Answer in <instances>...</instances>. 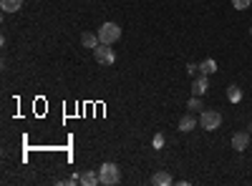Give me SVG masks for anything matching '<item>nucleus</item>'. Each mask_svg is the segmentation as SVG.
I'll use <instances>...</instances> for the list:
<instances>
[{"mask_svg":"<svg viewBox=\"0 0 252 186\" xmlns=\"http://www.w3.org/2000/svg\"><path fill=\"white\" fill-rule=\"evenodd\" d=\"M98 176H101V184L103 186H116L121 181V171H119L116 163H111V161L101 163V166H98Z\"/></svg>","mask_w":252,"mask_h":186,"instance_id":"1","label":"nucleus"},{"mask_svg":"<svg viewBox=\"0 0 252 186\" xmlns=\"http://www.w3.org/2000/svg\"><path fill=\"white\" fill-rule=\"evenodd\" d=\"M250 35H252V28H250Z\"/></svg>","mask_w":252,"mask_h":186,"instance_id":"19","label":"nucleus"},{"mask_svg":"<svg viewBox=\"0 0 252 186\" xmlns=\"http://www.w3.org/2000/svg\"><path fill=\"white\" fill-rule=\"evenodd\" d=\"M187 73H189V76L194 78V76L199 73V66H197V63H189V66H187Z\"/></svg>","mask_w":252,"mask_h":186,"instance_id":"17","label":"nucleus"},{"mask_svg":"<svg viewBox=\"0 0 252 186\" xmlns=\"http://www.w3.org/2000/svg\"><path fill=\"white\" fill-rule=\"evenodd\" d=\"M152 184L154 186H169V184H174V179H172V174H166V171H157L152 176Z\"/></svg>","mask_w":252,"mask_h":186,"instance_id":"8","label":"nucleus"},{"mask_svg":"<svg viewBox=\"0 0 252 186\" xmlns=\"http://www.w3.org/2000/svg\"><path fill=\"white\" fill-rule=\"evenodd\" d=\"M0 8H3L5 13H18L20 8H23V0H0Z\"/></svg>","mask_w":252,"mask_h":186,"instance_id":"12","label":"nucleus"},{"mask_svg":"<svg viewBox=\"0 0 252 186\" xmlns=\"http://www.w3.org/2000/svg\"><path fill=\"white\" fill-rule=\"evenodd\" d=\"M94 55H96V63H101V66H114V63H116V53H114V48L106 46V43H98V46L94 48Z\"/></svg>","mask_w":252,"mask_h":186,"instance_id":"4","label":"nucleus"},{"mask_svg":"<svg viewBox=\"0 0 252 186\" xmlns=\"http://www.w3.org/2000/svg\"><path fill=\"white\" fill-rule=\"evenodd\" d=\"M250 146V131H237L232 136V149L235 151H245Z\"/></svg>","mask_w":252,"mask_h":186,"instance_id":"6","label":"nucleus"},{"mask_svg":"<svg viewBox=\"0 0 252 186\" xmlns=\"http://www.w3.org/2000/svg\"><path fill=\"white\" fill-rule=\"evenodd\" d=\"M199 73H204V76L217 73V60H215V58H204L202 63H199Z\"/></svg>","mask_w":252,"mask_h":186,"instance_id":"9","label":"nucleus"},{"mask_svg":"<svg viewBox=\"0 0 252 186\" xmlns=\"http://www.w3.org/2000/svg\"><path fill=\"white\" fill-rule=\"evenodd\" d=\"M207 88H209V76L197 73V76H194V80H192V93H194V96H204V93H207Z\"/></svg>","mask_w":252,"mask_h":186,"instance_id":"5","label":"nucleus"},{"mask_svg":"<svg viewBox=\"0 0 252 186\" xmlns=\"http://www.w3.org/2000/svg\"><path fill=\"white\" fill-rule=\"evenodd\" d=\"M194 129H197V118H194V116L187 113V116L179 118V131H182V133H189V131H194Z\"/></svg>","mask_w":252,"mask_h":186,"instance_id":"7","label":"nucleus"},{"mask_svg":"<svg viewBox=\"0 0 252 186\" xmlns=\"http://www.w3.org/2000/svg\"><path fill=\"white\" fill-rule=\"evenodd\" d=\"M242 96H245V93H242V88H240L237 83L227 88V101H229V103H240V101H242Z\"/></svg>","mask_w":252,"mask_h":186,"instance_id":"13","label":"nucleus"},{"mask_svg":"<svg viewBox=\"0 0 252 186\" xmlns=\"http://www.w3.org/2000/svg\"><path fill=\"white\" fill-rule=\"evenodd\" d=\"M187 108H189V111H199V113H202V108H204V103H202V96H192V98H189Z\"/></svg>","mask_w":252,"mask_h":186,"instance_id":"14","label":"nucleus"},{"mask_svg":"<svg viewBox=\"0 0 252 186\" xmlns=\"http://www.w3.org/2000/svg\"><path fill=\"white\" fill-rule=\"evenodd\" d=\"M232 5H235L237 10H247V8L252 5V0H232Z\"/></svg>","mask_w":252,"mask_h":186,"instance_id":"16","label":"nucleus"},{"mask_svg":"<svg viewBox=\"0 0 252 186\" xmlns=\"http://www.w3.org/2000/svg\"><path fill=\"white\" fill-rule=\"evenodd\" d=\"M119 38H121V28H119L116 23H103V26L98 28V40H101V43L114 46Z\"/></svg>","mask_w":252,"mask_h":186,"instance_id":"2","label":"nucleus"},{"mask_svg":"<svg viewBox=\"0 0 252 186\" xmlns=\"http://www.w3.org/2000/svg\"><path fill=\"white\" fill-rule=\"evenodd\" d=\"M164 146V133H154V138H152V149H161Z\"/></svg>","mask_w":252,"mask_h":186,"instance_id":"15","label":"nucleus"},{"mask_svg":"<svg viewBox=\"0 0 252 186\" xmlns=\"http://www.w3.org/2000/svg\"><path fill=\"white\" fill-rule=\"evenodd\" d=\"M247 131H250V133H252V123H250V126H247Z\"/></svg>","mask_w":252,"mask_h":186,"instance_id":"18","label":"nucleus"},{"mask_svg":"<svg viewBox=\"0 0 252 186\" xmlns=\"http://www.w3.org/2000/svg\"><path fill=\"white\" fill-rule=\"evenodd\" d=\"M81 184L83 186H96V184H101V176L96 171H83L81 174Z\"/></svg>","mask_w":252,"mask_h":186,"instance_id":"11","label":"nucleus"},{"mask_svg":"<svg viewBox=\"0 0 252 186\" xmlns=\"http://www.w3.org/2000/svg\"><path fill=\"white\" fill-rule=\"evenodd\" d=\"M81 43H83V48H96L98 43H101V40H98V33H83L81 35Z\"/></svg>","mask_w":252,"mask_h":186,"instance_id":"10","label":"nucleus"},{"mask_svg":"<svg viewBox=\"0 0 252 186\" xmlns=\"http://www.w3.org/2000/svg\"><path fill=\"white\" fill-rule=\"evenodd\" d=\"M199 126L204 129V131H215V129H220L222 126V113L220 111H202L199 113Z\"/></svg>","mask_w":252,"mask_h":186,"instance_id":"3","label":"nucleus"}]
</instances>
